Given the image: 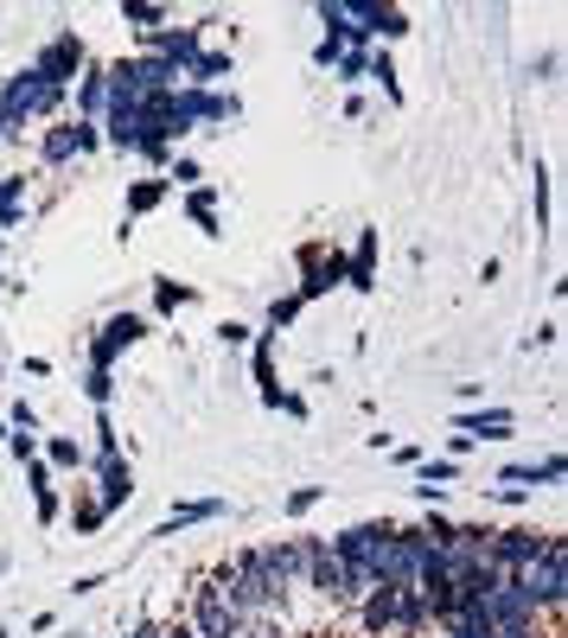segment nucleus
Returning a JSON list of instances; mask_svg holds the SVG:
<instances>
[{
	"label": "nucleus",
	"mask_w": 568,
	"mask_h": 638,
	"mask_svg": "<svg viewBox=\"0 0 568 638\" xmlns=\"http://www.w3.org/2000/svg\"><path fill=\"white\" fill-rule=\"evenodd\" d=\"M153 301H160V306H179V301H186V288H179V281H160V288H153Z\"/></svg>",
	"instance_id": "nucleus-32"
},
{
	"label": "nucleus",
	"mask_w": 568,
	"mask_h": 638,
	"mask_svg": "<svg viewBox=\"0 0 568 638\" xmlns=\"http://www.w3.org/2000/svg\"><path fill=\"white\" fill-rule=\"evenodd\" d=\"M192 218L211 230V192H192Z\"/></svg>",
	"instance_id": "nucleus-33"
},
{
	"label": "nucleus",
	"mask_w": 568,
	"mask_h": 638,
	"mask_svg": "<svg viewBox=\"0 0 568 638\" xmlns=\"http://www.w3.org/2000/svg\"><path fill=\"white\" fill-rule=\"evenodd\" d=\"M236 638H288V633H281L268 613H256V619H243V633H236Z\"/></svg>",
	"instance_id": "nucleus-26"
},
{
	"label": "nucleus",
	"mask_w": 568,
	"mask_h": 638,
	"mask_svg": "<svg viewBox=\"0 0 568 638\" xmlns=\"http://www.w3.org/2000/svg\"><path fill=\"white\" fill-rule=\"evenodd\" d=\"M364 626H371V633H421V626H428V606H421L416 588H371Z\"/></svg>",
	"instance_id": "nucleus-3"
},
{
	"label": "nucleus",
	"mask_w": 568,
	"mask_h": 638,
	"mask_svg": "<svg viewBox=\"0 0 568 638\" xmlns=\"http://www.w3.org/2000/svg\"><path fill=\"white\" fill-rule=\"evenodd\" d=\"M371 256H378V236L364 230V236H358V256H351V268H345V275H351V288H371Z\"/></svg>",
	"instance_id": "nucleus-17"
},
{
	"label": "nucleus",
	"mask_w": 568,
	"mask_h": 638,
	"mask_svg": "<svg viewBox=\"0 0 568 638\" xmlns=\"http://www.w3.org/2000/svg\"><path fill=\"white\" fill-rule=\"evenodd\" d=\"M148 333V326H141V320H135V313H115L109 326H103V333H96V345H90V358H96V371H109L115 358H121V351H128V345H135V338Z\"/></svg>",
	"instance_id": "nucleus-9"
},
{
	"label": "nucleus",
	"mask_w": 568,
	"mask_h": 638,
	"mask_svg": "<svg viewBox=\"0 0 568 638\" xmlns=\"http://www.w3.org/2000/svg\"><path fill=\"white\" fill-rule=\"evenodd\" d=\"M135 26H148V33H160V20H166V7H148V0H135V7H121Z\"/></svg>",
	"instance_id": "nucleus-23"
},
{
	"label": "nucleus",
	"mask_w": 568,
	"mask_h": 638,
	"mask_svg": "<svg viewBox=\"0 0 568 638\" xmlns=\"http://www.w3.org/2000/svg\"><path fill=\"white\" fill-rule=\"evenodd\" d=\"M96 473H103V498H96V504H103V511H121V504H128V486H135V479H128V460H121V453H103Z\"/></svg>",
	"instance_id": "nucleus-11"
},
{
	"label": "nucleus",
	"mask_w": 568,
	"mask_h": 638,
	"mask_svg": "<svg viewBox=\"0 0 568 638\" xmlns=\"http://www.w3.org/2000/svg\"><path fill=\"white\" fill-rule=\"evenodd\" d=\"M83 390H90V403H96V409H103V403H109V396H115L109 371H90V383H83Z\"/></svg>",
	"instance_id": "nucleus-27"
},
{
	"label": "nucleus",
	"mask_w": 568,
	"mask_h": 638,
	"mask_svg": "<svg viewBox=\"0 0 568 638\" xmlns=\"http://www.w3.org/2000/svg\"><path fill=\"white\" fill-rule=\"evenodd\" d=\"M77 65H83V45H77V33H58L51 45H45V51H38V65H33V71L45 77L51 90H65V83L77 77Z\"/></svg>",
	"instance_id": "nucleus-8"
},
{
	"label": "nucleus",
	"mask_w": 568,
	"mask_h": 638,
	"mask_svg": "<svg viewBox=\"0 0 568 638\" xmlns=\"http://www.w3.org/2000/svg\"><path fill=\"white\" fill-rule=\"evenodd\" d=\"M160 198H166V186H160V179H148V186H135V192H128V211L141 218V211H153Z\"/></svg>",
	"instance_id": "nucleus-21"
},
{
	"label": "nucleus",
	"mask_w": 568,
	"mask_h": 638,
	"mask_svg": "<svg viewBox=\"0 0 568 638\" xmlns=\"http://www.w3.org/2000/svg\"><path fill=\"white\" fill-rule=\"evenodd\" d=\"M339 58H345L339 38H320V45H313V65H339Z\"/></svg>",
	"instance_id": "nucleus-29"
},
{
	"label": "nucleus",
	"mask_w": 568,
	"mask_h": 638,
	"mask_svg": "<svg viewBox=\"0 0 568 638\" xmlns=\"http://www.w3.org/2000/svg\"><path fill=\"white\" fill-rule=\"evenodd\" d=\"M448 638H498V626H486L479 613H454L448 619Z\"/></svg>",
	"instance_id": "nucleus-19"
},
{
	"label": "nucleus",
	"mask_w": 568,
	"mask_h": 638,
	"mask_svg": "<svg viewBox=\"0 0 568 638\" xmlns=\"http://www.w3.org/2000/svg\"><path fill=\"white\" fill-rule=\"evenodd\" d=\"M71 153H83V148H77V121H71V128H51V135H45V166H65Z\"/></svg>",
	"instance_id": "nucleus-15"
},
{
	"label": "nucleus",
	"mask_w": 568,
	"mask_h": 638,
	"mask_svg": "<svg viewBox=\"0 0 568 638\" xmlns=\"http://www.w3.org/2000/svg\"><path fill=\"white\" fill-rule=\"evenodd\" d=\"M466 428H473V434H505V428H511V415H505V409H492V415H473Z\"/></svg>",
	"instance_id": "nucleus-25"
},
{
	"label": "nucleus",
	"mask_w": 568,
	"mask_h": 638,
	"mask_svg": "<svg viewBox=\"0 0 568 638\" xmlns=\"http://www.w3.org/2000/svg\"><path fill=\"white\" fill-rule=\"evenodd\" d=\"M192 633L198 638H236L243 633V613L224 601V588L211 581V588H198V601H192Z\"/></svg>",
	"instance_id": "nucleus-7"
},
{
	"label": "nucleus",
	"mask_w": 568,
	"mask_h": 638,
	"mask_svg": "<svg viewBox=\"0 0 568 638\" xmlns=\"http://www.w3.org/2000/svg\"><path fill=\"white\" fill-rule=\"evenodd\" d=\"M77 109H109V77L103 71H83V83H77Z\"/></svg>",
	"instance_id": "nucleus-14"
},
{
	"label": "nucleus",
	"mask_w": 568,
	"mask_h": 638,
	"mask_svg": "<svg viewBox=\"0 0 568 638\" xmlns=\"http://www.w3.org/2000/svg\"><path fill=\"white\" fill-rule=\"evenodd\" d=\"M20 192H26V179H0V224L20 218Z\"/></svg>",
	"instance_id": "nucleus-22"
},
{
	"label": "nucleus",
	"mask_w": 568,
	"mask_h": 638,
	"mask_svg": "<svg viewBox=\"0 0 568 638\" xmlns=\"http://www.w3.org/2000/svg\"><path fill=\"white\" fill-rule=\"evenodd\" d=\"M543 549H549L543 530H498V536H486V562H492L498 575H518V568L536 562Z\"/></svg>",
	"instance_id": "nucleus-6"
},
{
	"label": "nucleus",
	"mask_w": 568,
	"mask_h": 638,
	"mask_svg": "<svg viewBox=\"0 0 568 638\" xmlns=\"http://www.w3.org/2000/svg\"><path fill=\"white\" fill-rule=\"evenodd\" d=\"M218 511H224L218 498H205V504H179V511H173V524L160 530V536H179L186 524H205V518H218Z\"/></svg>",
	"instance_id": "nucleus-16"
},
{
	"label": "nucleus",
	"mask_w": 568,
	"mask_h": 638,
	"mask_svg": "<svg viewBox=\"0 0 568 638\" xmlns=\"http://www.w3.org/2000/svg\"><path fill=\"white\" fill-rule=\"evenodd\" d=\"M301 581L320 594V601H351V594L364 588V581H358L339 556H333V543H306V575H301Z\"/></svg>",
	"instance_id": "nucleus-4"
},
{
	"label": "nucleus",
	"mask_w": 568,
	"mask_h": 638,
	"mask_svg": "<svg viewBox=\"0 0 568 638\" xmlns=\"http://www.w3.org/2000/svg\"><path fill=\"white\" fill-rule=\"evenodd\" d=\"M505 479H518V486H536V479H563V460H543V466H511Z\"/></svg>",
	"instance_id": "nucleus-20"
},
{
	"label": "nucleus",
	"mask_w": 568,
	"mask_h": 638,
	"mask_svg": "<svg viewBox=\"0 0 568 638\" xmlns=\"http://www.w3.org/2000/svg\"><path fill=\"white\" fill-rule=\"evenodd\" d=\"M58 96H65V90H51V83H45L38 71H20L13 83H7V90H0V121H7V128H20L26 115L58 109Z\"/></svg>",
	"instance_id": "nucleus-5"
},
{
	"label": "nucleus",
	"mask_w": 568,
	"mask_h": 638,
	"mask_svg": "<svg viewBox=\"0 0 568 638\" xmlns=\"http://www.w3.org/2000/svg\"><path fill=\"white\" fill-rule=\"evenodd\" d=\"M153 638H198L192 626H166V633H153Z\"/></svg>",
	"instance_id": "nucleus-36"
},
{
	"label": "nucleus",
	"mask_w": 568,
	"mask_h": 638,
	"mask_svg": "<svg viewBox=\"0 0 568 638\" xmlns=\"http://www.w3.org/2000/svg\"><path fill=\"white\" fill-rule=\"evenodd\" d=\"M345 275V263L333 256V263H320V250H306V281H301V301H313V294H326L333 281Z\"/></svg>",
	"instance_id": "nucleus-13"
},
{
	"label": "nucleus",
	"mask_w": 568,
	"mask_h": 638,
	"mask_svg": "<svg viewBox=\"0 0 568 638\" xmlns=\"http://www.w3.org/2000/svg\"><path fill=\"white\" fill-rule=\"evenodd\" d=\"M524 601L536 606V613H549V606H563L568 594V549H563V536H549V549L536 556V562H524L518 575H505Z\"/></svg>",
	"instance_id": "nucleus-2"
},
{
	"label": "nucleus",
	"mask_w": 568,
	"mask_h": 638,
	"mask_svg": "<svg viewBox=\"0 0 568 638\" xmlns=\"http://www.w3.org/2000/svg\"><path fill=\"white\" fill-rule=\"evenodd\" d=\"M13 428H20V434H33V428H38V415L26 409V403H13Z\"/></svg>",
	"instance_id": "nucleus-34"
},
{
	"label": "nucleus",
	"mask_w": 568,
	"mask_h": 638,
	"mask_svg": "<svg viewBox=\"0 0 568 638\" xmlns=\"http://www.w3.org/2000/svg\"><path fill=\"white\" fill-rule=\"evenodd\" d=\"M313 504H320V486H301L294 498H288V511H294V518H301V511H313Z\"/></svg>",
	"instance_id": "nucleus-31"
},
{
	"label": "nucleus",
	"mask_w": 568,
	"mask_h": 638,
	"mask_svg": "<svg viewBox=\"0 0 568 638\" xmlns=\"http://www.w3.org/2000/svg\"><path fill=\"white\" fill-rule=\"evenodd\" d=\"M218 588H224V601L243 613V619H256V613H275V606L288 601L275 581H268V568L256 562V549H243V556H230V568L218 575Z\"/></svg>",
	"instance_id": "nucleus-1"
},
{
	"label": "nucleus",
	"mask_w": 568,
	"mask_h": 638,
	"mask_svg": "<svg viewBox=\"0 0 568 638\" xmlns=\"http://www.w3.org/2000/svg\"><path fill=\"white\" fill-rule=\"evenodd\" d=\"M224 71H230V58H224V51H198V58L186 65V77H192V83H218Z\"/></svg>",
	"instance_id": "nucleus-18"
},
{
	"label": "nucleus",
	"mask_w": 568,
	"mask_h": 638,
	"mask_svg": "<svg viewBox=\"0 0 568 638\" xmlns=\"http://www.w3.org/2000/svg\"><path fill=\"white\" fill-rule=\"evenodd\" d=\"M256 562H263L268 581L288 594V588H294V581L306 575V543H268V549H256Z\"/></svg>",
	"instance_id": "nucleus-10"
},
{
	"label": "nucleus",
	"mask_w": 568,
	"mask_h": 638,
	"mask_svg": "<svg viewBox=\"0 0 568 638\" xmlns=\"http://www.w3.org/2000/svg\"><path fill=\"white\" fill-rule=\"evenodd\" d=\"M51 460H58V466H83V448H77V441H51Z\"/></svg>",
	"instance_id": "nucleus-30"
},
{
	"label": "nucleus",
	"mask_w": 568,
	"mask_h": 638,
	"mask_svg": "<svg viewBox=\"0 0 568 638\" xmlns=\"http://www.w3.org/2000/svg\"><path fill=\"white\" fill-rule=\"evenodd\" d=\"M103 518H109V511H103V504H96V498H90V504H77V511H71V524H77V536H90V530L103 524Z\"/></svg>",
	"instance_id": "nucleus-24"
},
{
	"label": "nucleus",
	"mask_w": 568,
	"mask_h": 638,
	"mask_svg": "<svg viewBox=\"0 0 568 638\" xmlns=\"http://www.w3.org/2000/svg\"><path fill=\"white\" fill-rule=\"evenodd\" d=\"M148 45L166 58V65H179V71L198 58V33H192V26H179V33H166V26H160V33H148Z\"/></svg>",
	"instance_id": "nucleus-12"
},
{
	"label": "nucleus",
	"mask_w": 568,
	"mask_h": 638,
	"mask_svg": "<svg viewBox=\"0 0 568 638\" xmlns=\"http://www.w3.org/2000/svg\"><path fill=\"white\" fill-rule=\"evenodd\" d=\"M294 313H301V294H288V301H275V306H268V326H288Z\"/></svg>",
	"instance_id": "nucleus-28"
},
{
	"label": "nucleus",
	"mask_w": 568,
	"mask_h": 638,
	"mask_svg": "<svg viewBox=\"0 0 568 638\" xmlns=\"http://www.w3.org/2000/svg\"><path fill=\"white\" fill-rule=\"evenodd\" d=\"M371 77H378L383 90H390V96H396V71H390V58H378V65H371Z\"/></svg>",
	"instance_id": "nucleus-35"
}]
</instances>
